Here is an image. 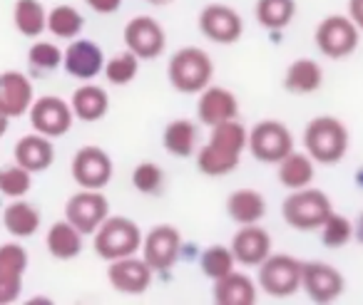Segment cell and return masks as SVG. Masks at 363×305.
<instances>
[{
  "label": "cell",
  "instance_id": "cell-1",
  "mask_svg": "<svg viewBox=\"0 0 363 305\" xmlns=\"http://www.w3.org/2000/svg\"><path fill=\"white\" fill-rule=\"evenodd\" d=\"M249 132L242 122L229 120L212 127L209 142L197 151V169L207 176L232 174L247 151Z\"/></svg>",
  "mask_w": 363,
  "mask_h": 305
},
{
  "label": "cell",
  "instance_id": "cell-2",
  "mask_svg": "<svg viewBox=\"0 0 363 305\" xmlns=\"http://www.w3.org/2000/svg\"><path fill=\"white\" fill-rule=\"evenodd\" d=\"M303 146L306 154L316 164L333 166L346 156L348 151V130L336 117H313L303 130Z\"/></svg>",
  "mask_w": 363,
  "mask_h": 305
},
{
  "label": "cell",
  "instance_id": "cell-3",
  "mask_svg": "<svg viewBox=\"0 0 363 305\" xmlns=\"http://www.w3.org/2000/svg\"><path fill=\"white\" fill-rule=\"evenodd\" d=\"M142 229L127 216H107L92 234V248L102 260H117L135 255L142 248Z\"/></svg>",
  "mask_w": 363,
  "mask_h": 305
},
{
  "label": "cell",
  "instance_id": "cell-4",
  "mask_svg": "<svg viewBox=\"0 0 363 305\" xmlns=\"http://www.w3.org/2000/svg\"><path fill=\"white\" fill-rule=\"evenodd\" d=\"M169 82L182 95H199L214 77V62L202 47H182L167 67Z\"/></svg>",
  "mask_w": 363,
  "mask_h": 305
},
{
  "label": "cell",
  "instance_id": "cell-5",
  "mask_svg": "<svg viewBox=\"0 0 363 305\" xmlns=\"http://www.w3.org/2000/svg\"><path fill=\"white\" fill-rule=\"evenodd\" d=\"M331 211V199L321 189H311V186L291 191L281 204L284 221L296 231H318Z\"/></svg>",
  "mask_w": 363,
  "mask_h": 305
},
{
  "label": "cell",
  "instance_id": "cell-6",
  "mask_svg": "<svg viewBox=\"0 0 363 305\" xmlns=\"http://www.w3.org/2000/svg\"><path fill=\"white\" fill-rule=\"evenodd\" d=\"M259 268V288L272 298H291L301 290V260L289 253H269Z\"/></svg>",
  "mask_w": 363,
  "mask_h": 305
},
{
  "label": "cell",
  "instance_id": "cell-7",
  "mask_svg": "<svg viewBox=\"0 0 363 305\" xmlns=\"http://www.w3.org/2000/svg\"><path fill=\"white\" fill-rule=\"evenodd\" d=\"M247 149L262 164H279L294 149V137L281 122L264 120L249 130Z\"/></svg>",
  "mask_w": 363,
  "mask_h": 305
},
{
  "label": "cell",
  "instance_id": "cell-8",
  "mask_svg": "<svg viewBox=\"0 0 363 305\" xmlns=\"http://www.w3.org/2000/svg\"><path fill=\"white\" fill-rule=\"evenodd\" d=\"M358 38H361V30L353 25L348 16L323 18L313 33V42H316L318 52L326 55L328 60H341V57L351 55L358 47Z\"/></svg>",
  "mask_w": 363,
  "mask_h": 305
},
{
  "label": "cell",
  "instance_id": "cell-9",
  "mask_svg": "<svg viewBox=\"0 0 363 305\" xmlns=\"http://www.w3.org/2000/svg\"><path fill=\"white\" fill-rule=\"evenodd\" d=\"M28 117H30L33 132H38L43 137H50V139L65 137L72 130V122H75L70 102H65L57 95H45L33 100Z\"/></svg>",
  "mask_w": 363,
  "mask_h": 305
},
{
  "label": "cell",
  "instance_id": "cell-10",
  "mask_svg": "<svg viewBox=\"0 0 363 305\" xmlns=\"http://www.w3.org/2000/svg\"><path fill=\"white\" fill-rule=\"evenodd\" d=\"M70 171H72V179H75V184L80 186V189L102 191L112 181L115 166H112V156L107 154L102 146L90 144L75 151Z\"/></svg>",
  "mask_w": 363,
  "mask_h": 305
},
{
  "label": "cell",
  "instance_id": "cell-11",
  "mask_svg": "<svg viewBox=\"0 0 363 305\" xmlns=\"http://www.w3.org/2000/svg\"><path fill=\"white\" fill-rule=\"evenodd\" d=\"M107 216H110V201H107V196L102 191L95 189H80L65 204V219L85 236L95 234L97 226Z\"/></svg>",
  "mask_w": 363,
  "mask_h": 305
},
{
  "label": "cell",
  "instance_id": "cell-12",
  "mask_svg": "<svg viewBox=\"0 0 363 305\" xmlns=\"http://www.w3.org/2000/svg\"><path fill=\"white\" fill-rule=\"evenodd\" d=\"M142 258L147 260L155 273H164V270L174 268L182 253V234L174 226H155L150 234L142 238Z\"/></svg>",
  "mask_w": 363,
  "mask_h": 305
},
{
  "label": "cell",
  "instance_id": "cell-13",
  "mask_svg": "<svg viewBox=\"0 0 363 305\" xmlns=\"http://www.w3.org/2000/svg\"><path fill=\"white\" fill-rule=\"evenodd\" d=\"M301 288L313 303L323 305L341 298V293L346 290V280L341 270L333 265L321 260H306V263L301 260Z\"/></svg>",
  "mask_w": 363,
  "mask_h": 305
},
{
  "label": "cell",
  "instance_id": "cell-14",
  "mask_svg": "<svg viewBox=\"0 0 363 305\" xmlns=\"http://www.w3.org/2000/svg\"><path fill=\"white\" fill-rule=\"evenodd\" d=\"M125 47L140 60H157L164 52L167 35L162 25L150 16H137L125 28Z\"/></svg>",
  "mask_w": 363,
  "mask_h": 305
},
{
  "label": "cell",
  "instance_id": "cell-15",
  "mask_svg": "<svg viewBox=\"0 0 363 305\" xmlns=\"http://www.w3.org/2000/svg\"><path fill=\"white\" fill-rule=\"evenodd\" d=\"M199 33L217 45H234L244 33V21L229 6H207L199 13Z\"/></svg>",
  "mask_w": 363,
  "mask_h": 305
},
{
  "label": "cell",
  "instance_id": "cell-16",
  "mask_svg": "<svg viewBox=\"0 0 363 305\" xmlns=\"http://www.w3.org/2000/svg\"><path fill=\"white\" fill-rule=\"evenodd\" d=\"M152 275H155V270L147 265L145 258H137V253L110 260V265H107V280L122 295L147 293L152 285Z\"/></svg>",
  "mask_w": 363,
  "mask_h": 305
},
{
  "label": "cell",
  "instance_id": "cell-17",
  "mask_svg": "<svg viewBox=\"0 0 363 305\" xmlns=\"http://www.w3.org/2000/svg\"><path fill=\"white\" fill-rule=\"evenodd\" d=\"M26 270L28 251L18 241L0 246V305H11L21 298Z\"/></svg>",
  "mask_w": 363,
  "mask_h": 305
},
{
  "label": "cell",
  "instance_id": "cell-18",
  "mask_svg": "<svg viewBox=\"0 0 363 305\" xmlns=\"http://www.w3.org/2000/svg\"><path fill=\"white\" fill-rule=\"evenodd\" d=\"M62 67L70 77L82 82L95 80L97 75L105 67V52L97 45L95 40H87V38H75V40L67 45V50L62 52Z\"/></svg>",
  "mask_w": 363,
  "mask_h": 305
},
{
  "label": "cell",
  "instance_id": "cell-19",
  "mask_svg": "<svg viewBox=\"0 0 363 305\" xmlns=\"http://www.w3.org/2000/svg\"><path fill=\"white\" fill-rule=\"evenodd\" d=\"M33 100H35V90L28 75L18 70L0 72V112L11 120L28 115Z\"/></svg>",
  "mask_w": 363,
  "mask_h": 305
},
{
  "label": "cell",
  "instance_id": "cell-20",
  "mask_svg": "<svg viewBox=\"0 0 363 305\" xmlns=\"http://www.w3.org/2000/svg\"><path fill=\"white\" fill-rule=\"evenodd\" d=\"M239 117V100L227 87L207 85L199 92L197 100V120L207 127L222 125V122L237 120Z\"/></svg>",
  "mask_w": 363,
  "mask_h": 305
},
{
  "label": "cell",
  "instance_id": "cell-21",
  "mask_svg": "<svg viewBox=\"0 0 363 305\" xmlns=\"http://www.w3.org/2000/svg\"><path fill=\"white\" fill-rule=\"evenodd\" d=\"M232 253L237 263L242 265H259L269 253H272V236L259 224L239 226V231L232 238Z\"/></svg>",
  "mask_w": 363,
  "mask_h": 305
},
{
  "label": "cell",
  "instance_id": "cell-22",
  "mask_svg": "<svg viewBox=\"0 0 363 305\" xmlns=\"http://www.w3.org/2000/svg\"><path fill=\"white\" fill-rule=\"evenodd\" d=\"M16 164H21L23 169H28L30 174H40V171L50 169L55 161V146H52L50 137H43L38 132L21 137V142L13 149Z\"/></svg>",
  "mask_w": 363,
  "mask_h": 305
},
{
  "label": "cell",
  "instance_id": "cell-23",
  "mask_svg": "<svg viewBox=\"0 0 363 305\" xmlns=\"http://www.w3.org/2000/svg\"><path fill=\"white\" fill-rule=\"evenodd\" d=\"M212 295L217 305H254L257 303V283L247 273L232 270L214 280Z\"/></svg>",
  "mask_w": 363,
  "mask_h": 305
},
{
  "label": "cell",
  "instance_id": "cell-24",
  "mask_svg": "<svg viewBox=\"0 0 363 305\" xmlns=\"http://www.w3.org/2000/svg\"><path fill=\"white\" fill-rule=\"evenodd\" d=\"M82 238H85V234H80L67 219L55 221V224L48 229V236H45L48 253L55 260H72L82 253V246H85Z\"/></svg>",
  "mask_w": 363,
  "mask_h": 305
},
{
  "label": "cell",
  "instance_id": "cell-25",
  "mask_svg": "<svg viewBox=\"0 0 363 305\" xmlns=\"http://www.w3.org/2000/svg\"><path fill=\"white\" fill-rule=\"evenodd\" d=\"M40 209L33 206L30 201L13 199L11 204L3 209V226L13 238H30L40 229Z\"/></svg>",
  "mask_w": 363,
  "mask_h": 305
},
{
  "label": "cell",
  "instance_id": "cell-26",
  "mask_svg": "<svg viewBox=\"0 0 363 305\" xmlns=\"http://www.w3.org/2000/svg\"><path fill=\"white\" fill-rule=\"evenodd\" d=\"M227 214L239 226L259 224L267 216V199L257 189H237L227 199Z\"/></svg>",
  "mask_w": 363,
  "mask_h": 305
},
{
  "label": "cell",
  "instance_id": "cell-27",
  "mask_svg": "<svg viewBox=\"0 0 363 305\" xmlns=\"http://www.w3.org/2000/svg\"><path fill=\"white\" fill-rule=\"evenodd\" d=\"M70 107L75 120L80 122H100L110 112V97L100 85H82L72 92Z\"/></svg>",
  "mask_w": 363,
  "mask_h": 305
},
{
  "label": "cell",
  "instance_id": "cell-28",
  "mask_svg": "<svg viewBox=\"0 0 363 305\" xmlns=\"http://www.w3.org/2000/svg\"><path fill=\"white\" fill-rule=\"evenodd\" d=\"M323 85V67L311 57H298L289 65L286 75H284V90L294 92V95H311V92L321 90Z\"/></svg>",
  "mask_w": 363,
  "mask_h": 305
},
{
  "label": "cell",
  "instance_id": "cell-29",
  "mask_svg": "<svg viewBox=\"0 0 363 305\" xmlns=\"http://www.w3.org/2000/svg\"><path fill=\"white\" fill-rule=\"evenodd\" d=\"M316 161L306 154V151H289L281 161H279V181L284 189L296 191L303 186H311L313 176H316Z\"/></svg>",
  "mask_w": 363,
  "mask_h": 305
},
{
  "label": "cell",
  "instance_id": "cell-30",
  "mask_svg": "<svg viewBox=\"0 0 363 305\" xmlns=\"http://www.w3.org/2000/svg\"><path fill=\"white\" fill-rule=\"evenodd\" d=\"M199 142V130L194 122L189 120H174L164 127L162 132V146L169 151L172 156H179V159H187L197 151Z\"/></svg>",
  "mask_w": 363,
  "mask_h": 305
},
{
  "label": "cell",
  "instance_id": "cell-31",
  "mask_svg": "<svg viewBox=\"0 0 363 305\" xmlns=\"http://www.w3.org/2000/svg\"><path fill=\"white\" fill-rule=\"evenodd\" d=\"M13 23L26 38H40L48 30V11L40 0H16Z\"/></svg>",
  "mask_w": 363,
  "mask_h": 305
},
{
  "label": "cell",
  "instance_id": "cell-32",
  "mask_svg": "<svg viewBox=\"0 0 363 305\" xmlns=\"http://www.w3.org/2000/svg\"><path fill=\"white\" fill-rule=\"evenodd\" d=\"M254 16L264 30H284L296 16V0H257Z\"/></svg>",
  "mask_w": 363,
  "mask_h": 305
},
{
  "label": "cell",
  "instance_id": "cell-33",
  "mask_svg": "<svg viewBox=\"0 0 363 305\" xmlns=\"http://www.w3.org/2000/svg\"><path fill=\"white\" fill-rule=\"evenodd\" d=\"M85 28V18L72 6H55L48 13V30L60 40H75Z\"/></svg>",
  "mask_w": 363,
  "mask_h": 305
},
{
  "label": "cell",
  "instance_id": "cell-34",
  "mask_svg": "<svg viewBox=\"0 0 363 305\" xmlns=\"http://www.w3.org/2000/svg\"><path fill=\"white\" fill-rule=\"evenodd\" d=\"M140 62L142 60L135 55V52L125 50V52H117V55H112L110 60H105L102 72H105V77H107V82H110V85L125 87L137 77V72H140Z\"/></svg>",
  "mask_w": 363,
  "mask_h": 305
},
{
  "label": "cell",
  "instance_id": "cell-35",
  "mask_svg": "<svg viewBox=\"0 0 363 305\" xmlns=\"http://www.w3.org/2000/svg\"><path fill=\"white\" fill-rule=\"evenodd\" d=\"M234 265H237V258H234L232 248H227V246H209V248L202 253V258H199L202 273L212 280L232 273Z\"/></svg>",
  "mask_w": 363,
  "mask_h": 305
},
{
  "label": "cell",
  "instance_id": "cell-36",
  "mask_svg": "<svg viewBox=\"0 0 363 305\" xmlns=\"http://www.w3.org/2000/svg\"><path fill=\"white\" fill-rule=\"evenodd\" d=\"M33 189V174L21 164H8L0 169V194L8 199H23Z\"/></svg>",
  "mask_w": 363,
  "mask_h": 305
},
{
  "label": "cell",
  "instance_id": "cell-37",
  "mask_svg": "<svg viewBox=\"0 0 363 305\" xmlns=\"http://www.w3.org/2000/svg\"><path fill=\"white\" fill-rule=\"evenodd\" d=\"M318 231H321V243L333 251L343 248V246L353 238V224L346 216L336 214V211H331V214L326 216V221H323Z\"/></svg>",
  "mask_w": 363,
  "mask_h": 305
},
{
  "label": "cell",
  "instance_id": "cell-38",
  "mask_svg": "<svg viewBox=\"0 0 363 305\" xmlns=\"http://www.w3.org/2000/svg\"><path fill=\"white\" fill-rule=\"evenodd\" d=\"M164 169L155 161H140L132 171V186H135L140 194L145 196H155L164 189Z\"/></svg>",
  "mask_w": 363,
  "mask_h": 305
},
{
  "label": "cell",
  "instance_id": "cell-39",
  "mask_svg": "<svg viewBox=\"0 0 363 305\" xmlns=\"http://www.w3.org/2000/svg\"><path fill=\"white\" fill-rule=\"evenodd\" d=\"M28 62L40 72H52L62 67V50L55 42H33L28 50Z\"/></svg>",
  "mask_w": 363,
  "mask_h": 305
},
{
  "label": "cell",
  "instance_id": "cell-40",
  "mask_svg": "<svg viewBox=\"0 0 363 305\" xmlns=\"http://www.w3.org/2000/svg\"><path fill=\"white\" fill-rule=\"evenodd\" d=\"M85 3L90 11L100 13V16H112L122 8V0H85Z\"/></svg>",
  "mask_w": 363,
  "mask_h": 305
},
{
  "label": "cell",
  "instance_id": "cell-41",
  "mask_svg": "<svg viewBox=\"0 0 363 305\" xmlns=\"http://www.w3.org/2000/svg\"><path fill=\"white\" fill-rule=\"evenodd\" d=\"M348 18L363 33V0H348Z\"/></svg>",
  "mask_w": 363,
  "mask_h": 305
},
{
  "label": "cell",
  "instance_id": "cell-42",
  "mask_svg": "<svg viewBox=\"0 0 363 305\" xmlns=\"http://www.w3.org/2000/svg\"><path fill=\"white\" fill-rule=\"evenodd\" d=\"M353 236L363 243V211L358 214V221H356V226H353Z\"/></svg>",
  "mask_w": 363,
  "mask_h": 305
},
{
  "label": "cell",
  "instance_id": "cell-43",
  "mask_svg": "<svg viewBox=\"0 0 363 305\" xmlns=\"http://www.w3.org/2000/svg\"><path fill=\"white\" fill-rule=\"evenodd\" d=\"M8 127H11V117H6L3 112H0V137H6Z\"/></svg>",
  "mask_w": 363,
  "mask_h": 305
},
{
  "label": "cell",
  "instance_id": "cell-44",
  "mask_svg": "<svg viewBox=\"0 0 363 305\" xmlns=\"http://www.w3.org/2000/svg\"><path fill=\"white\" fill-rule=\"evenodd\" d=\"M28 303H30V305H38V303H43V305H50L52 300H50V298H38V295H35V298H33V300H28Z\"/></svg>",
  "mask_w": 363,
  "mask_h": 305
},
{
  "label": "cell",
  "instance_id": "cell-45",
  "mask_svg": "<svg viewBox=\"0 0 363 305\" xmlns=\"http://www.w3.org/2000/svg\"><path fill=\"white\" fill-rule=\"evenodd\" d=\"M147 3H152V6H167V3H172V0H147Z\"/></svg>",
  "mask_w": 363,
  "mask_h": 305
}]
</instances>
